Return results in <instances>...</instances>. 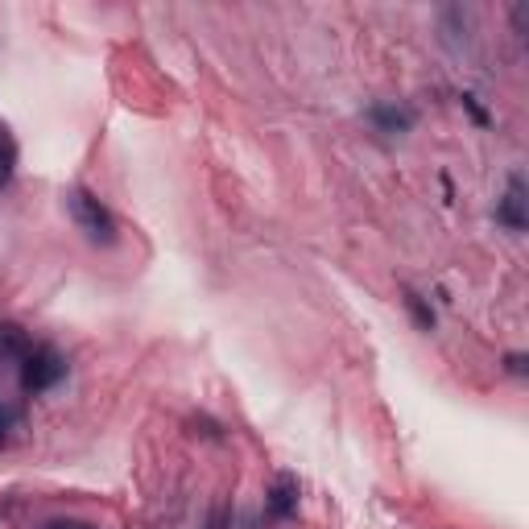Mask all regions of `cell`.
<instances>
[{
  "label": "cell",
  "instance_id": "obj_4",
  "mask_svg": "<svg viewBox=\"0 0 529 529\" xmlns=\"http://www.w3.org/2000/svg\"><path fill=\"white\" fill-rule=\"evenodd\" d=\"M496 224H505L509 232H525V228H529V215H525V182H521V174L509 178L505 199L496 203Z\"/></svg>",
  "mask_w": 529,
  "mask_h": 529
},
{
  "label": "cell",
  "instance_id": "obj_7",
  "mask_svg": "<svg viewBox=\"0 0 529 529\" xmlns=\"http://www.w3.org/2000/svg\"><path fill=\"white\" fill-rule=\"evenodd\" d=\"M406 310L414 315V323H418L422 331H434V310H430V302H426L418 290H406Z\"/></svg>",
  "mask_w": 529,
  "mask_h": 529
},
{
  "label": "cell",
  "instance_id": "obj_2",
  "mask_svg": "<svg viewBox=\"0 0 529 529\" xmlns=\"http://www.w3.org/2000/svg\"><path fill=\"white\" fill-rule=\"evenodd\" d=\"M62 377H67V360H62L50 344H38V348L25 352V360H21V389L25 393H46Z\"/></svg>",
  "mask_w": 529,
  "mask_h": 529
},
{
  "label": "cell",
  "instance_id": "obj_3",
  "mask_svg": "<svg viewBox=\"0 0 529 529\" xmlns=\"http://www.w3.org/2000/svg\"><path fill=\"white\" fill-rule=\"evenodd\" d=\"M298 492H302V484H298L294 472H282V476H277L273 488L265 492V509H269V517H273V521H290V517L298 513Z\"/></svg>",
  "mask_w": 529,
  "mask_h": 529
},
{
  "label": "cell",
  "instance_id": "obj_8",
  "mask_svg": "<svg viewBox=\"0 0 529 529\" xmlns=\"http://www.w3.org/2000/svg\"><path fill=\"white\" fill-rule=\"evenodd\" d=\"M13 166H17V145L9 133H0V186L13 182Z\"/></svg>",
  "mask_w": 529,
  "mask_h": 529
},
{
  "label": "cell",
  "instance_id": "obj_5",
  "mask_svg": "<svg viewBox=\"0 0 529 529\" xmlns=\"http://www.w3.org/2000/svg\"><path fill=\"white\" fill-rule=\"evenodd\" d=\"M368 120H372V129L377 133H410L414 129V112L401 108V104H372Z\"/></svg>",
  "mask_w": 529,
  "mask_h": 529
},
{
  "label": "cell",
  "instance_id": "obj_9",
  "mask_svg": "<svg viewBox=\"0 0 529 529\" xmlns=\"http://www.w3.org/2000/svg\"><path fill=\"white\" fill-rule=\"evenodd\" d=\"M13 426H17V414L5 406V401H0V443H5V434H9Z\"/></svg>",
  "mask_w": 529,
  "mask_h": 529
},
{
  "label": "cell",
  "instance_id": "obj_10",
  "mask_svg": "<svg viewBox=\"0 0 529 529\" xmlns=\"http://www.w3.org/2000/svg\"><path fill=\"white\" fill-rule=\"evenodd\" d=\"M463 108L472 112V120H476V124H488V112H484V108L476 104V96H463Z\"/></svg>",
  "mask_w": 529,
  "mask_h": 529
},
{
  "label": "cell",
  "instance_id": "obj_6",
  "mask_svg": "<svg viewBox=\"0 0 529 529\" xmlns=\"http://www.w3.org/2000/svg\"><path fill=\"white\" fill-rule=\"evenodd\" d=\"M29 348H34V344H29V335H25L17 323H0V364L25 360Z\"/></svg>",
  "mask_w": 529,
  "mask_h": 529
},
{
  "label": "cell",
  "instance_id": "obj_11",
  "mask_svg": "<svg viewBox=\"0 0 529 529\" xmlns=\"http://www.w3.org/2000/svg\"><path fill=\"white\" fill-rule=\"evenodd\" d=\"M505 368L513 372V377H525V356H521V352H509V356H505Z\"/></svg>",
  "mask_w": 529,
  "mask_h": 529
},
{
  "label": "cell",
  "instance_id": "obj_12",
  "mask_svg": "<svg viewBox=\"0 0 529 529\" xmlns=\"http://www.w3.org/2000/svg\"><path fill=\"white\" fill-rule=\"evenodd\" d=\"M46 529H96V525H83V521H54Z\"/></svg>",
  "mask_w": 529,
  "mask_h": 529
},
{
  "label": "cell",
  "instance_id": "obj_1",
  "mask_svg": "<svg viewBox=\"0 0 529 529\" xmlns=\"http://www.w3.org/2000/svg\"><path fill=\"white\" fill-rule=\"evenodd\" d=\"M67 207L75 215V224L79 232L91 240V244H100V248H112L120 240V228H116V215L87 191V186H75V191L67 195Z\"/></svg>",
  "mask_w": 529,
  "mask_h": 529
}]
</instances>
